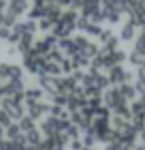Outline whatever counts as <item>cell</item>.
<instances>
[{
    "instance_id": "cell-1",
    "label": "cell",
    "mask_w": 145,
    "mask_h": 150,
    "mask_svg": "<svg viewBox=\"0 0 145 150\" xmlns=\"http://www.w3.org/2000/svg\"><path fill=\"white\" fill-rule=\"evenodd\" d=\"M24 75V67L13 62V60H4L0 62V81H19Z\"/></svg>"
},
{
    "instance_id": "cell-2",
    "label": "cell",
    "mask_w": 145,
    "mask_h": 150,
    "mask_svg": "<svg viewBox=\"0 0 145 150\" xmlns=\"http://www.w3.org/2000/svg\"><path fill=\"white\" fill-rule=\"evenodd\" d=\"M24 69L30 75H43L45 73V58L39 56L34 50H30L28 54H24Z\"/></svg>"
},
{
    "instance_id": "cell-3",
    "label": "cell",
    "mask_w": 145,
    "mask_h": 150,
    "mask_svg": "<svg viewBox=\"0 0 145 150\" xmlns=\"http://www.w3.org/2000/svg\"><path fill=\"white\" fill-rule=\"evenodd\" d=\"M134 77V73L126 71L122 64H115L111 69H107V79H109V86H120L124 81H130Z\"/></svg>"
},
{
    "instance_id": "cell-4",
    "label": "cell",
    "mask_w": 145,
    "mask_h": 150,
    "mask_svg": "<svg viewBox=\"0 0 145 150\" xmlns=\"http://www.w3.org/2000/svg\"><path fill=\"white\" fill-rule=\"evenodd\" d=\"M102 105H105L109 112H115L117 107L128 105V103L122 99V94L117 92V88H107V90L102 92Z\"/></svg>"
},
{
    "instance_id": "cell-5",
    "label": "cell",
    "mask_w": 145,
    "mask_h": 150,
    "mask_svg": "<svg viewBox=\"0 0 145 150\" xmlns=\"http://www.w3.org/2000/svg\"><path fill=\"white\" fill-rule=\"evenodd\" d=\"M62 129V120L58 118H53V116H47V118H43V122H41V135H45V139H49V137H56L58 131Z\"/></svg>"
},
{
    "instance_id": "cell-6",
    "label": "cell",
    "mask_w": 145,
    "mask_h": 150,
    "mask_svg": "<svg viewBox=\"0 0 145 150\" xmlns=\"http://www.w3.org/2000/svg\"><path fill=\"white\" fill-rule=\"evenodd\" d=\"M75 28H79L83 35H92V37H98L100 32H102V26L96 24V22H92V19L85 17V15H79V17H77V24H75Z\"/></svg>"
},
{
    "instance_id": "cell-7",
    "label": "cell",
    "mask_w": 145,
    "mask_h": 150,
    "mask_svg": "<svg viewBox=\"0 0 145 150\" xmlns=\"http://www.w3.org/2000/svg\"><path fill=\"white\" fill-rule=\"evenodd\" d=\"M98 41L102 43V50L105 52H113V50H117L120 47V39H117V35L113 30H102L100 35H98Z\"/></svg>"
},
{
    "instance_id": "cell-8",
    "label": "cell",
    "mask_w": 145,
    "mask_h": 150,
    "mask_svg": "<svg viewBox=\"0 0 145 150\" xmlns=\"http://www.w3.org/2000/svg\"><path fill=\"white\" fill-rule=\"evenodd\" d=\"M45 114H49V103H45V101H39V103H32V105H26V116H30L34 122L41 120Z\"/></svg>"
},
{
    "instance_id": "cell-9",
    "label": "cell",
    "mask_w": 145,
    "mask_h": 150,
    "mask_svg": "<svg viewBox=\"0 0 145 150\" xmlns=\"http://www.w3.org/2000/svg\"><path fill=\"white\" fill-rule=\"evenodd\" d=\"M137 32H139V28L132 22H126V24H122L120 32H117V39H120V43H132Z\"/></svg>"
},
{
    "instance_id": "cell-10",
    "label": "cell",
    "mask_w": 145,
    "mask_h": 150,
    "mask_svg": "<svg viewBox=\"0 0 145 150\" xmlns=\"http://www.w3.org/2000/svg\"><path fill=\"white\" fill-rule=\"evenodd\" d=\"M4 139L13 142V144H26V137H24V133H22V129H19L17 122H11V125L4 129Z\"/></svg>"
},
{
    "instance_id": "cell-11",
    "label": "cell",
    "mask_w": 145,
    "mask_h": 150,
    "mask_svg": "<svg viewBox=\"0 0 145 150\" xmlns=\"http://www.w3.org/2000/svg\"><path fill=\"white\" fill-rule=\"evenodd\" d=\"M43 97H45V92H43V88H41V86H30V88H26V90H24V103L26 105L39 103V101H43Z\"/></svg>"
},
{
    "instance_id": "cell-12",
    "label": "cell",
    "mask_w": 145,
    "mask_h": 150,
    "mask_svg": "<svg viewBox=\"0 0 145 150\" xmlns=\"http://www.w3.org/2000/svg\"><path fill=\"white\" fill-rule=\"evenodd\" d=\"M128 62L134 67L137 71H145V50H134L128 54Z\"/></svg>"
},
{
    "instance_id": "cell-13",
    "label": "cell",
    "mask_w": 145,
    "mask_h": 150,
    "mask_svg": "<svg viewBox=\"0 0 145 150\" xmlns=\"http://www.w3.org/2000/svg\"><path fill=\"white\" fill-rule=\"evenodd\" d=\"M115 88H117V92L122 94V99L126 101V103H132L137 99V88H134V84H130V81H124V84L115 86Z\"/></svg>"
},
{
    "instance_id": "cell-14",
    "label": "cell",
    "mask_w": 145,
    "mask_h": 150,
    "mask_svg": "<svg viewBox=\"0 0 145 150\" xmlns=\"http://www.w3.org/2000/svg\"><path fill=\"white\" fill-rule=\"evenodd\" d=\"M30 4H32V0H9V9L13 15H24V13H28V9H30Z\"/></svg>"
},
{
    "instance_id": "cell-15",
    "label": "cell",
    "mask_w": 145,
    "mask_h": 150,
    "mask_svg": "<svg viewBox=\"0 0 145 150\" xmlns=\"http://www.w3.org/2000/svg\"><path fill=\"white\" fill-rule=\"evenodd\" d=\"M81 15L85 17H92L96 11H100V0H83V4H81Z\"/></svg>"
},
{
    "instance_id": "cell-16",
    "label": "cell",
    "mask_w": 145,
    "mask_h": 150,
    "mask_svg": "<svg viewBox=\"0 0 145 150\" xmlns=\"http://www.w3.org/2000/svg\"><path fill=\"white\" fill-rule=\"evenodd\" d=\"M98 52H100V47L96 45V43H92V41L88 39V43H85L83 47H81V50H79L77 54H81V56H85L88 60H92V58H96V54H98Z\"/></svg>"
},
{
    "instance_id": "cell-17",
    "label": "cell",
    "mask_w": 145,
    "mask_h": 150,
    "mask_svg": "<svg viewBox=\"0 0 145 150\" xmlns=\"http://www.w3.org/2000/svg\"><path fill=\"white\" fill-rule=\"evenodd\" d=\"M24 137H26V146H36V144H41V142H43V135H41V131L36 127L34 129H30L28 133H24Z\"/></svg>"
},
{
    "instance_id": "cell-18",
    "label": "cell",
    "mask_w": 145,
    "mask_h": 150,
    "mask_svg": "<svg viewBox=\"0 0 145 150\" xmlns=\"http://www.w3.org/2000/svg\"><path fill=\"white\" fill-rule=\"evenodd\" d=\"M17 125H19V129H22V133H28L30 131V129H34V127H36V122H34L32 118H30V116H22V118H19L17 120Z\"/></svg>"
},
{
    "instance_id": "cell-19",
    "label": "cell",
    "mask_w": 145,
    "mask_h": 150,
    "mask_svg": "<svg viewBox=\"0 0 145 150\" xmlns=\"http://www.w3.org/2000/svg\"><path fill=\"white\" fill-rule=\"evenodd\" d=\"M36 28H39L41 32H45V35H49L51 28H53V22H51L49 17H41L39 22H36Z\"/></svg>"
},
{
    "instance_id": "cell-20",
    "label": "cell",
    "mask_w": 145,
    "mask_h": 150,
    "mask_svg": "<svg viewBox=\"0 0 145 150\" xmlns=\"http://www.w3.org/2000/svg\"><path fill=\"white\" fill-rule=\"evenodd\" d=\"M79 139H81V144H83L85 148H92V146L96 144V135H94V133H88V131H85L83 135H81Z\"/></svg>"
},
{
    "instance_id": "cell-21",
    "label": "cell",
    "mask_w": 145,
    "mask_h": 150,
    "mask_svg": "<svg viewBox=\"0 0 145 150\" xmlns=\"http://www.w3.org/2000/svg\"><path fill=\"white\" fill-rule=\"evenodd\" d=\"M11 122H13V120H11V118H9V116H6L2 110H0V129H6V127L11 125Z\"/></svg>"
},
{
    "instance_id": "cell-22",
    "label": "cell",
    "mask_w": 145,
    "mask_h": 150,
    "mask_svg": "<svg viewBox=\"0 0 145 150\" xmlns=\"http://www.w3.org/2000/svg\"><path fill=\"white\" fill-rule=\"evenodd\" d=\"M124 144H122V142L120 139H113V142H107V144H105V150H120Z\"/></svg>"
},
{
    "instance_id": "cell-23",
    "label": "cell",
    "mask_w": 145,
    "mask_h": 150,
    "mask_svg": "<svg viewBox=\"0 0 145 150\" xmlns=\"http://www.w3.org/2000/svg\"><path fill=\"white\" fill-rule=\"evenodd\" d=\"M68 144H71V150H79V148H83V144H81V139H71Z\"/></svg>"
},
{
    "instance_id": "cell-24",
    "label": "cell",
    "mask_w": 145,
    "mask_h": 150,
    "mask_svg": "<svg viewBox=\"0 0 145 150\" xmlns=\"http://www.w3.org/2000/svg\"><path fill=\"white\" fill-rule=\"evenodd\" d=\"M9 6V0H0V11H4Z\"/></svg>"
},
{
    "instance_id": "cell-25",
    "label": "cell",
    "mask_w": 145,
    "mask_h": 150,
    "mask_svg": "<svg viewBox=\"0 0 145 150\" xmlns=\"http://www.w3.org/2000/svg\"><path fill=\"white\" fill-rule=\"evenodd\" d=\"M139 137L143 139V144H145V125H143V129H141V131H139Z\"/></svg>"
},
{
    "instance_id": "cell-26",
    "label": "cell",
    "mask_w": 145,
    "mask_h": 150,
    "mask_svg": "<svg viewBox=\"0 0 145 150\" xmlns=\"http://www.w3.org/2000/svg\"><path fill=\"white\" fill-rule=\"evenodd\" d=\"M132 150H145V144H141V146H132Z\"/></svg>"
},
{
    "instance_id": "cell-27",
    "label": "cell",
    "mask_w": 145,
    "mask_h": 150,
    "mask_svg": "<svg viewBox=\"0 0 145 150\" xmlns=\"http://www.w3.org/2000/svg\"><path fill=\"white\" fill-rule=\"evenodd\" d=\"M79 150H92V148H85V146H83V148H79Z\"/></svg>"
}]
</instances>
